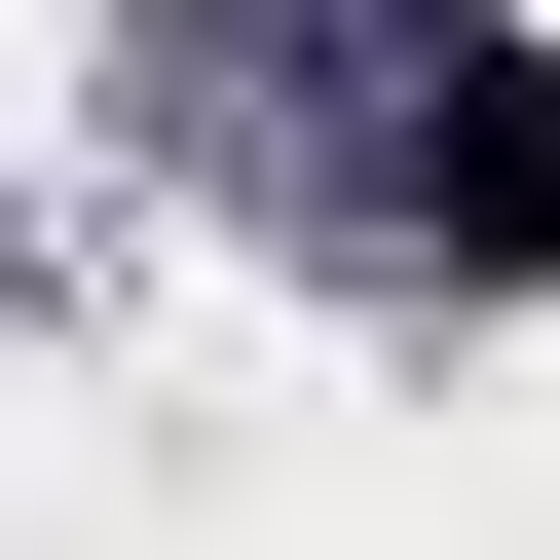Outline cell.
<instances>
[{"instance_id":"1","label":"cell","mask_w":560,"mask_h":560,"mask_svg":"<svg viewBox=\"0 0 560 560\" xmlns=\"http://www.w3.org/2000/svg\"><path fill=\"white\" fill-rule=\"evenodd\" d=\"M411 224H448V261H560V75H448V113H411Z\"/></svg>"}]
</instances>
